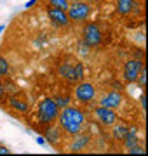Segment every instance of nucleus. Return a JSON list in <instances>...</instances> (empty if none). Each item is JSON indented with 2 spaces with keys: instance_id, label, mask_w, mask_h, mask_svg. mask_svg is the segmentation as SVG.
I'll list each match as a JSON object with an SVG mask.
<instances>
[{
  "instance_id": "f257e3e1",
  "label": "nucleus",
  "mask_w": 148,
  "mask_h": 156,
  "mask_svg": "<svg viewBox=\"0 0 148 156\" xmlns=\"http://www.w3.org/2000/svg\"><path fill=\"white\" fill-rule=\"evenodd\" d=\"M57 118H59V127L70 135L80 134L82 128H84V123H86L84 113L80 111L79 108H73V106H65L59 111Z\"/></svg>"
},
{
  "instance_id": "f03ea898",
  "label": "nucleus",
  "mask_w": 148,
  "mask_h": 156,
  "mask_svg": "<svg viewBox=\"0 0 148 156\" xmlns=\"http://www.w3.org/2000/svg\"><path fill=\"white\" fill-rule=\"evenodd\" d=\"M57 75H59L63 80L70 82V83H79V82L84 80L86 71H84V64H82V62L66 61V62H63V64H59Z\"/></svg>"
},
{
  "instance_id": "7ed1b4c3",
  "label": "nucleus",
  "mask_w": 148,
  "mask_h": 156,
  "mask_svg": "<svg viewBox=\"0 0 148 156\" xmlns=\"http://www.w3.org/2000/svg\"><path fill=\"white\" fill-rule=\"evenodd\" d=\"M57 115H59V106L52 97H46L39 104V120L42 123H52L56 122Z\"/></svg>"
},
{
  "instance_id": "20e7f679",
  "label": "nucleus",
  "mask_w": 148,
  "mask_h": 156,
  "mask_svg": "<svg viewBox=\"0 0 148 156\" xmlns=\"http://www.w3.org/2000/svg\"><path fill=\"white\" fill-rule=\"evenodd\" d=\"M82 42L89 47V49H92V47H99L103 42V33L101 30H99V26H98L96 23H87L86 26H84V30H82Z\"/></svg>"
},
{
  "instance_id": "39448f33",
  "label": "nucleus",
  "mask_w": 148,
  "mask_h": 156,
  "mask_svg": "<svg viewBox=\"0 0 148 156\" xmlns=\"http://www.w3.org/2000/svg\"><path fill=\"white\" fill-rule=\"evenodd\" d=\"M75 99L79 101V102H82V104H87V102H91V101H94V97H96V89H94V85L91 83V82H79L77 83V87H75Z\"/></svg>"
},
{
  "instance_id": "423d86ee",
  "label": "nucleus",
  "mask_w": 148,
  "mask_h": 156,
  "mask_svg": "<svg viewBox=\"0 0 148 156\" xmlns=\"http://www.w3.org/2000/svg\"><path fill=\"white\" fill-rule=\"evenodd\" d=\"M66 11H68L66 12L68 19H72V21H86L91 14V7L87 5L86 2H75V4L68 5Z\"/></svg>"
},
{
  "instance_id": "0eeeda50",
  "label": "nucleus",
  "mask_w": 148,
  "mask_h": 156,
  "mask_svg": "<svg viewBox=\"0 0 148 156\" xmlns=\"http://www.w3.org/2000/svg\"><path fill=\"white\" fill-rule=\"evenodd\" d=\"M145 66L141 61H138V59H129V61L124 64V80L125 83H132V82H136V76L138 73L141 71V68Z\"/></svg>"
},
{
  "instance_id": "6e6552de",
  "label": "nucleus",
  "mask_w": 148,
  "mask_h": 156,
  "mask_svg": "<svg viewBox=\"0 0 148 156\" xmlns=\"http://www.w3.org/2000/svg\"><path fill=\"white\" fill-rule=\"evenodd\" d=\"M47 14H49V19H51L56 26H68V14H66V11H63V9H57V7H51L49 5V11H47Z\"/></svg>"
},
{
  "instance_id": "1a4fd4ad",
  "label": "nucleus",
  "mask_w": 148,
  "mask_h": 156,
  "mask_svg": "<svg viewBox=\"0 0 148 156\" xmlns=\"http://www.w3.org/2000/svg\"><path fill=\"white\" fill-rule=\"evenodd\" d=\"M94 113H96L98 120L105 125V127H110V125H115V122H117V115H115V109H108V108H96L94 109Z\"/></svg>"
},
{
  "instance_id": "9d476101",
  "label": "nucleus",
  "mask_w": 148,
  "mask_h": 156,
  "mask_svg": "<svg viewBox=\"0 0 148 156\" xmlns=\"http://www.w3.org/2000/svg\"><path fill=\"white\" fill-rule=\"evenodd\" d=\"M99 104H101L103 108H108V109H117V108H120V104H122V95H120L119 92L112 90V92H108L106 95H103L101 101H99Z\"/></svg>"
},
{
  "instance_id": "9b49d317",
  "label": "nucleus",
  "mask_w": 148,
  "mask_h": 156,
  "mask_svg": "<svg viewBox=\"0 0 148 156\" xmlns=\"http://www.w3.org/2000/svg\"><path fill=\"white\" fill-rule=\"evenodd\" d=\"M89 144V135H79L77 134V139L72 142L70 146V149L73 151V153H79V151H84Z\"/></svg>"
},
{
  "instance_id": "f8f14e48",
  "label": "nucleus",
  "mask_w": 148,
  "mask_h": 156,
  "mask_svg": "<svg viewBox=\"0 0 148 156\" xmlns=\"http://www.w3.org/2000/svg\"><path fill=\"white\" fill-rule=\"evenodd\" d=\"M134 7V0H117V12L122 16H127Z\"/></svg>"
},
{
  "instance_id": "ddd939ff",
  "label": "nucleus",
  "mask_w": 148,
  "mask_h": 156,
  "mask_svg": "<svg viewBox=\"0 0 148 156\" xmlns=\"http://www.w3.org/2000/svg\"><path fill=\"white\" fill-rule=\"evenodd\" d=\"M46 139L51 142V144H57L59 142V139H61V130L57 127H49L47 128V132H46Z\"/></svg>"
},
{
  "instance_id": "4468645a",
  "label": "nucleus",
  "mask_w": 148,
  "mask_h": 156,
  "mask_svg": "<svg viewBox=\"0 0 148 156\" xmlns=\"http://www.w3.org/2000/svg\"><path fill=\"white\" fill-rule=\"evenodd\" d=\"M9 104H11V108H14V109L19 111V113H26L28 108H30L26 101H21V99H17V97H11V99H9Z\"/></svg>"
},
{
  "instance_id": "2eb2a0df",
  "label": "nucleus",
  "mask_w": 148,
  "mask_h": 156,
  "mask_svg": "<svg viewBox=\"0 0 148 156\" xmlns=\"http://www.w3.org/2000/svg\"><path fill=\"white\" fill-rule=\"evenodd\" d=\"M127 132H129V127L127 125H117L113 130V137L117 140H124L127 137Z\"/></svg>"
},
{
  "instance_id": "dca6fc26",
  "label": "nucleus",
  "mask_w": 148,
  "mask_h": 156,
  "mask_svg": "<svg viewBox=\"0 0 148 156\" xmlns=\"http://www.w3.org/2000/svg\"><path fill=\"white\" fill-rule=\"evenodd\" d=\"M136 82H138V85H139L141 89H145V87H146V69H145V66L141 68V71L138 73Z\"/></svg>"
},
{
  "instance_id": "f3484780",
  "label": "nucleus",
  "mask_w": 148,
  "mask_h": 156,
  "mask_svg": "<svg viewBox=\"0 0 148 156\" xmlns=\"http://www.w3.org/2000/svg\"><path fill=\"white\" fill-rule=\"evenodd\" d=\"M9 75V62L4 56H0V76H7Z\"/></svg>"
},
{
  "instance_id": "a211bd4d",
  "label": "nucleus",
  "mask_w": 148,
  "mask_h": 156,
  "mask_svg": "<svg viewBox=\"0 0 148 156\" xmlns=\"http://www.w3.org/2000/svg\"><path fill=\"white\" fill-rule=\"evenodd\" d=\"M49 5L66 11V9H68V0H49Z\"/></svg>"
},
{
  "instance_id": "6ab92c4d",
  "label": "nucleus",
  "mask_w": 148,
  "mask_h": 156,
  "mask_svg": "<svg viewBox=\"0 0 148 156\" xmlns=\"http://www.w3.org/2000/svg\"><path fill=\"white\" fill-rule=\"evenodd\" d=\"M127 153H129V154H139V153H141V154H143V153H145V149H143V147H141V146H132V147H129V149H127Z\"/></svg>"
},
{
  "instance_id": "aec40b11",
  "label": "nucleus",
  "mask_w": 148,
  "mask_h": 156,
  "mask_svg": "<svg viewBox=\"0 0 148 156\" xmlns=\"http://www.w3.org/2000/svg\"><path fill=\"white\" fill-rule=\"evenodd\" d=\"M57 102V106L59 108H65V106H68V99L66 97H57V99H54Z\"/></svg>"
},
{
  "instance_id": "412c9836",
  "label": "nucleus",
  "mask_w": 148,
  "mask_h": 156,
  "mask_svg": "<svg viewBox=\"0 0 148 156\" xmlns=\"http://www.w3.org/2000/svg\"><path fill=\"white\" fill-rule=\"evenodd\" d=\"M6 95V87H4V83H2V80H0V99Z\"/></svg>"
},
{
  "instance_id": "4be33fe9",
  "label": "nucleus",
  "mask_w": 148,
  "mask_h": 156,
  "mask_svg": "<svg viewBox=\"0 0 148 156\" xmlns=\"http://www.w3.org/2000/svg\"><path fill=\"white\" fill-rule=\"evenodd\" d=\"M7 153H9V149H7L6 146H2V144H0V154H7Z\"/></svg>"
},
{
  "instance_id": "5701e85b",
  "label": "nucleus",
  "mask_w": 148,
  "mask_h": 156,
  "mask_svg": "<svg viewBox=\"0 0 148 156\" xmlns=\"http://www.w3.org/2000/svg\"><path fill=\"white\" fill-rule=\"evenodd\" d=\"M37 142H39V144H42V146H46V144H47V140H46V139H42V137H39V139H37Z\"/></svg>"
},
{
  "instance_id": "b1692460",
  "label": "nucleus",
  "mask_w": 148,
  "mask_h": 156,
  "mask_svg": "<svg viewBox=\"0 0 148 156\" xmlns=\"http://www.w3.org/2000/svg\"><path fill=\"white\" fill-rule=\"evenodd\" d=\"M141 106H143V108L146 106V101H145V95H141Z\"/></svg>"
},
{
  "instance_id": "393cba45",
  "label": "nucleus",
  "mask_w": 148,
  "mask_h": 156,
  "mask_svg": "<svg viewBox=\"0 0 148 156\" xmlns=\"http://www.w3.org/2000/svg\"><path fill=\"white\" fill-rule=\"evenodd\" d=\"M35 2H37V0H30L28 4H26V7H31V5H33V4H35Z\"/></svg>"
},
{
  "instance_id": "a878e982",
  "label": "nucleus",
  "mask_w": 148,
  "mask_h": 156,
  "mask_svg": "<svg viewBox=\"0 0 148 156\" xmlns=\"http://www.w3.org/2000/svg\"><path fill=\"white\" fill-rule=\"evenodd\" d=\"M4 30H6V26H4V24H2V26H0V33H2V31H4Z\"/></svg>"
}]
</instances>
